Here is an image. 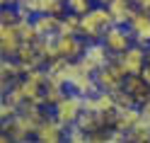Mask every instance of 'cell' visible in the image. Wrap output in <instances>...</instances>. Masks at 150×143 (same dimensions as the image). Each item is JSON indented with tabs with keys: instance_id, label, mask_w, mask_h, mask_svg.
<instances>
[{
	"instance_id": "1",
	"label": "cell",
	"mask_w": 150,
	"mask_h": 143,
	"mask_svg": "<svg viewBox=\"0 0 150 143\" xmlns=\"http://www.w3.org/2000/svg\"><path fill=\"white\" fill-rule=\"evenodd\" d=\"M111 24H114V17H111L109 7L99 3L90 12L80 15V36L87 41H99Z\"/></svg>"
},
{
	"instance_id": "2",
	"label": "cell",
	"mask_w": 150,
	"mask_h": 143,
	"mask_svg": "<svg viewBox=\"0 0 150 143\" xmlns=\"http://www.w3.org/2000/svg\"><path fill=\"white\" fill-rule=\"evenodd\" d=\"M82 109H85V97L78 95V92H73V90H68L58 102H56V107L51 112H53V117L68 129V126H73V124L78 121V117L82 114Z\"/></svg>"
},
{
	"instance_id": "3",
	"label": "cell",
	"mask_w": 150,
	"mask_h": 143,
	"mask_svg": "<svg viewBox=\"0 0 150 143\" xmlns=\"http://www.w3.org/2000/svg\"><path fill=\"white\" fill-rule=\"evenodd\" d=\"M68 90L82 95V97H87V95H92V92L97 90L95 70H90L80 58L73 61V65H70V73H68Z\"/></svg>"
},
{
	"instance_id": "4",
	"label": "cell",
	"mask_w": 150,
	"mask_h": 143,
	"mask_svg": "<svg viewBox=\"0 0 150 143\" xmlns=\"http://www.w3.org/2000/svg\"><path fill=\"white\" fill-rule=\"evenodd\" d=\"M126 70H124V65H121V61L116 58H111L107 65H102V68L95 73V80H97V90H107V92H116L124 88V80H126Z\"/></svg>"
},
{
	"instance_id": "5",
	"label": "cell",
	"mask_w": 150,
	"mask_h": 143,
	"mask_svg": "<svg viewBox=\"0 0 150 143\" xmlns=\"http://www.w3.org/2000/svg\"><path fill=\"white\" fill-rule=\"evenodd\" d=\"M102 41H104V46H107V49L114 53V56L124 53L128 46H133V44H136L133 34H131V29H128V24H111L109 29L104 32Z\"/></svg>"
},
{
	"instance_id": "6",
	"label": "cell",
	"mask_w": 150,
	"mask_h": 143,
	"mask_svg": "<svg viewBox=\"0 0 150 143\" xmlns=\"http://www.w3.org/2000/svg\"><path fill=\"white\" fill-rule=\"evenodd\" d=\"M34 141L39 143H58V141H65V126L53 117V112L44 114V119L39 121V126L34 131Z\"/></svg>"
},
{
	"instance_id": "7",
	"label": "cell",
	"mask_w": 150,
	"mask_h": 143,
	"mask_svg": "<svg viewBox=\"0 0 150 143\" xmlns=\"http://www.w3.org/2000/svg\"><path fill=\"white\" fill-rule=\"evenodd\" d=\"M87 49V39H82L80 34H56V58L63 56V58L78 61Z\"/></svg>"
},
{
	"instance_id": "8",
	"label": "cell",
	"mask_w": 150,
	"mask_h": 143,
	"mask_svg": "<svg viewBox=\"0 0 150 143\" xmlns=\"http://www.w3.org/2000/svg\"><path fill=\"white\" fill-rule=\"evenodd\" d=\"M111 58H114V53L104 46V41H102V39H99V41H87L85 53L80 56V61L85 63L90 70H95V73L102 68V65H107Z\"/></svg>"
},
{
	"instance_id": "9",
	"label": "cell",
	"mask_w": 150,
	"mask_h": 143,
	"mask_svg": "<svg viewBox=\"0 0 150 143\" xmlns=\"http://www.w3.org/2000/svg\"><path fill=\"white\" fill-rule=\"evenodd\" d=\"M116 58L121 61V65H124V70L128 75L131 73H140V70H143V65L148 63V46L133 44V46H128L124 53H119Z\"/></svg>"
},
{
	"instance_id": "10",
	"label": "cell",
	"mask_w": 150,
	"mask_h": 143,
	"mask_svg": "<svg viewBox=\"0 0 150 143\" xmlns=\"http://www.w3.org/2000/svg\"><path fill=\"white\" fill-rule=\"evenodd\" d=\"M128 29H131V34H133L136 44L150 49V12L136 10V15L131 17V22H128Z\"/></svg>"
},
{
	"instance_id": "11",
	"label": "cell",
	"mask_w": 150,
	"mask_h": 143,
	"mask_svg": "<svg viewBox=\"0 0 150 143\" xmlns=\"http://www.w3.org/2000/svg\"><path fill=\"white\" fill-rule=\"evenodd\" d=\"M20 46H22V36L17 32L15 22H0V49H3V56H15Z\"/></svg>"
},
{
	"instance_id": "12",
	"label": "cell",
	"mask_w": 150,
	"mask_h": 143,
	"mask_svg": "<svg viewBox=\"0 0 150 143\" xmlns=\"http://www.w3.org/2000/svg\"><path fill=\"white\" fill-rule=\"evenodd\" d=\"M124 90L136 100L138 107L150 97V85L145 83V78H143L140 73H131V75H126V80H124Z\"/></svg>"
},
{
	"instance_id": "13",
	"label": "cell",
	"mask_w": 150,
	"mask_h": 143,
	"mask_svg": "<svg viewBox=\"0 0 150 143\" xmlns=\"http://www.w3.org/2000/svg\"><path fill=\"white\" fill-rule=\"evenodd\" d=\"M111 17H114V24H128L131 17L136 15V0H109L107 3Z\"/></svg>"
},
{
	"instance_id": "14",
	"label": "cell",
	"mask_w": 150,
	"mask_h": 143,
	"mask_svg": "<svg viewBox=\"0 0 150 143\" xmlns=\"http://www.w3.org/2000/svg\"><path fill=\"white\" fill-rule=\"evenodd\" d=\"M85 107L87 109H95L99 114L116 109V100H114V92H107V90H95L92 95L85 97Z\"/></svg>"
},
{
	"instance_id": "15",
	"label": "cell",
	"mask_w": 150,
	"mask_h": 143,
	"mask_svg": "<svg viewBox=\"0 0 150 143\" xmlns=\"http://www.w3.org/2000/svg\"><path fill=\"white\" fill-rule=\"evenodd\" d=\"M143 119L140 117V107H116V119L111 129H121V131H131L136 124Z\"/></svg>"
},
{
	"instance_id": "16",
	"label": "cell",
	"mask_w": 150,
	"mask_h": 143,
	"mask_svg": "<svg viewBox=\"0 0 150 143\" xmlns=\"http://www.w3.org/2000/svg\"><path fill=\"white\" fill-rule=\"evenodd\" d=\"M75 124H78L87 136H90V133H95V131H99V129H109L107 124H104V117H102L99 112H95V109H87V107L82 109V114L78 117Z\"/></svg>"
},
{
	"instance_id": "17",
	"label": "cell",
	"mask_w": 150,
	"mask_h": 143,
	"mask_svg": "<svg viewBox=\"0 0 150 143\" xmlns=\"http://www.w3.org/2000/svg\"><path fill=\"white\" fill-rule=\"evenodd\" d=\"M12 58L22 61L27 68H36V65H46L44 58L39 56V51H36V44L34 41H22V46L17 49V53L12 56Z\"/></svg>"
},
{
	"instance_id": "18",
	"label": "cell",
	"mask_w": 150,
	"mask_h": 143,
	"mask_svg": "<svg viewBox=\"0 0 150 143\" xmlns=\"http://www.w3.org/2000/svg\"><path fill=\"white\" fill-rule=\"evenodd\" d=\"M58 22H61V17H56V15H46V12L34 15V27H36V34L39 36L58 34Z\"/></svg>"
},
{
	"instance_id": "19",
	"label": "cell",
	"mask_w": 150,
	"mask_h": 143,
	"mask_svg": "<svg viewBox=\"0 0 150 143\" xmlns=\"http://www.w3.org/2000/svg\"><path fill=\"white\" fill-rule=\"evenodd\" d=\"M65 92H68V88H65V85H58V83L49 80V83L44 85V107H46V109H53L56 102H58Z\"/></svg>"
},
{
	"instance_id": "20",
	"label": "cell",
	"mask_w": 150,
	"mask_h": 143,
	"mask_svg": "<svg viewBox=\"0 0 150 143\" xmlns=\"http://www.w3.org/2000/svg\"><path fill=\"white\" fill-rule=\"evenodd\" d=\"M17 32H20L22 41H36V27H34V17H27V15H20V20L15 22Z\"/></svg>"
},
{
	"instance_id": "21",
	"label": "cell",
	"mask_w": 150,
	"mask_h": 143,
	"mask_svg": "<svg viewBox=\"0 0 150 143\" xmlns=\"http://www.w3.org/2000/svg\"><path fill=\"white\" fill-rule=\"evenodd\" d=\"M58 34H80V15L65 12L58 22Z\"/></svg>"
},
{
	"instance_id": "22",
	"label": "cell",
	"mask_w": 150,
	"mask_h": 143,
	"mask_svg": "<svg viewBox=\"0 0 150 143\" xmlns=\"http://www.w3.org/2000/svg\"><path fill=\"white\" fill-rule=\"evenodd\" d=\"M128 141H133V143H150V121L140 119L136 126L128 131Z\"/></svg>"
},
{
	"instance_id": "23",
	"label": "cell",
	"mask_w": 150,
	"mask_h": 143,
	"mask_svg": "<svg viewBox=\"0 0 150 143\" xmlns=\"http://www.w3.org/2000/svg\"><path fill=\"white\" fill-rule=\"evenodd\" d=\"M41 12L63 17L68 12V3H65V0H41Z\"/></svg>"
},
{
	"instance_id": "24",
	"label": "cell",
	"mask_w": 150,
	"mask_h": 143,
	"mask_svg": "<svg viewBox=\"0 0 150 143\" xmlns=\"http://www.w3.org/2000/svg\"><path fill=\"white\" fill-rule=\"evenodd\" d=\"M17 10H20V15L34 17V15L41 12V0H20L17 3Z\"/></svg>"
},
{
	"instance_id": "25",
	"label": "cell",
	"mask_w": 150,
	"mask_h": 143,
	"mask_svg": "<svg viewBox=\"0 0 150 143\" xmlns=\"http://www.w3.org/2000/svg\"><path fill=\"white\" fill-rule=\"evenodd\" d=\"M68 3V12H75V15H85L95 7V0H65Z\"/></svg>"
},
{
	"instance_id": "26",
	"label": "cell",
	"mask_w": 150,
	"mask_h": 143,
	"mask_svg": "<svg viewBox=\"0 0 150 143\" xmlns=\"http://www.w3.org/2000/svg\"><path fill=\"white\" fill-rule=\"evenodd\" d=\"M87 138L90 136L78 126V124H73V126L65 129V141H70V143H87Z\"/></svg>"
},
{
	"instance_id": "27",
	"label": "cell",
	"mask_w": 150,
	"mask_h": 143,
	"mask_svg": "<svg viewBox=\"0 0 150 143\" xmlns=\"http://www.w3.org/2000/svg\"><path fill=\"white\" fill-rule=\"evenodd\" d=\"M17 112H20V107H17V104H12L10 100H5V97L0 100V119H3V121H5V119H12Z\"/></svg>"
},
{
	"instance_id": "28",
	"label": "cell",
	"mask_w": 150,
	"mask_h": 143,
	"mask_svg": "<svg viewBox=\"0 0 150 143\" xmlns=\"http://www.w3.org/2000/svg\"><path fill=\"white\" fill-rule=\"evenodd\" d=\"M114 100H116V107H138V104H136V100L131 97V95H128L124 88L114 92Z\"/></svg>"
},
{
	"instance_id": "29",
	"label": "cell",
	"mask_w": 150,
	"mask_h": 143,
	"mask_svg": "<svg viewBox=\"0 0 150 143\" xmlns=\"http://www.w3.org/2000/svg\"><path fill=\"white\" fill-rule=\"evenodd\" d=\"M140 117L150 121V97H148V100H145L143 104H140Z\"/></svg>"
},
{
	"instance_id": "30",
	"label": "cell",
	"mask_w": 150,
	"mask_h": 143,
	"mask_svg": "<svg viewBox=\"0 0 150 143\" xmlns=\"http://www.w3.org/2000/svg\"><path fill=\"white\" fill-rule=\"evenodd\" d=\"M140 75H143V78H145V83L150 85V58H148V63L143 65V70H140Z\"/></svg>"
},
{
	"instance_id": "31",
	"label": "cell",
	"mask_w": 150,
	"mask_h": 143,
	"mask_svg": "<svg viewBox=\"0 0 150 143\" xmlns=\"http://www.w3.org/2000/svg\"><path fill=\"white\" fill-rule=\"evenodd\" d=\"M136 7H138V10L150 12V0H136Z\"/></svg>"
},
{
	"instance_id": "32",
	"label": "cell",
	"mask_w": 150,
	"mask_h": 143,
	"mask_svg": "<svg viewBox=\"0 0 150 143\" xmlns=\"http://www.w3.org/2000/svg\"><path fill=\"white\" fill-rule=\"evenodd\" d=\"M0 3H3V7H5V5H10V7H17V3H20V0H0Z\"/></svg>"
},
{
	"instance_id": "33",
	"label": "cell",
	"mask_w": 150,
	"mask_h": 143,
	"mask_svg": "<svg viewBox=\"0 0 150 143\" xmlns=\"http://www.w3.org/2000/svg\"><path fill=\"white\" fill-rule=\"evenodd\" d=\"M95 3H102V5H107V3H109V0H95Z\"/></svg>"
},
{
	"instance_id": "34",
	"label": "cell",
	"mask_w": 150,
	"mask_h": 143,
	"mask_svg": "<svg viewBox=\"0 0 150 143\" xmlns=\"http://www.w3.org/2000/svg\"><path fill=\"white\" fill-rule=\"evenodd\" d=\"M148 58H150V49H148Z\"/></svg>"
}]
</instances>
